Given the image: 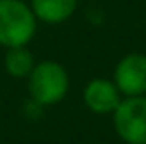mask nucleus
Returning <instances> with one entry per match:
<instances>
[{
    "mask_svg": "<svg viewBox=\"0 0 146 144\" xmlns=\"http://www.w3.org/2000/svg\"><path fill=\"white\" fill-rule=\"evenodd\" d=\"M26 79L30 101L40 107L57 105L69 93V73L59 61L46 59L36 63Z\"/></svg>",
    "mask_w": 146,
    "mask_h": 144,
    "instance_id": "1",
    "label": "nucleus"
},
{
    "mask_svg": "<svg viewBox=\"0 0 146 144\" xmlns=\"http://www.w3.org/2000/svg\"><path fill=\"white\" fill-rule=\"evenodd\" d=\"M38 30V18L24 0H0V46H28Z\"/></svg>",
    "mask_w": 146,
    "mask_h": 144,
    "instance_id": "2",
    "label": "nucleus"
},
{
    "mask_svg": "<svg viewBox=\"0 0 146 144\" xmlns=\"http://www.w3.org/2000/svg\"><path fill=\"white\" fill-rule=\"evenodd\" d=\"M117 136L126 144H146V95L124 97L113 111Z\"/></svg>",
    "mask_w": 146,
    "mask_h": 144,
    "instance_id": "3",
    "label": "nucleus"
},
{
    "mask_svg": "<svg viewBox=\"0 0 146 144\" xmlns=\"http://www.w3.org/2000/svg\"><path fill=\"white\" fill-rule=\"evenodd\" d=\"M113 83L122 97L146 95V55L132 51L126 53L113 71Z\"/></svg>",
    "mask_w": 146,
    "mask_h": 144,
    "instance_id": "4",
    "label": "nucleus"
},
{
    "mask_svg": "<svg viewBox=\"0 0 146 144\" xmlns=\"http://www.w3.org/2000/svg\"><path fill=\"white\" fill-rule=\"evenodd\" d=\"M121 91L113 83V79L95 77L83 89V103L95 115H113V111L121 103Z\"/></svg>",
    "mask_w": 146,
    "mask_h": 144,
    "instance_id": "5",
    "label": "nucleus"
},
{
    "mask_svg": "<svg viewBox=\"0 0 146 144\" xmlns=\"http://www.w3.org/2000/svg\"><path fill=\"white\" fill-rule=\"evenodd\" d=\"M79 0H30V8L38 22L44 24H63L77 10Z\"/></svg>",
    "mask_w": 146,
    "mask_h": 144,
    "instance_id": "6",
    "label": "nucleus"
},
{
    "mask_svg": "<svg viewBox=\"0 0 146 144\" xmlns=\"http://www.w3.org/2000/svg\"><path fill=\"white\" fill-rule=\"evenodd\" d=\"M34 65H36V59L28 46L8 48L4 53V69L14 79H26L34 69Z\"/></svg>",
    "mask_w": 146,
    "mask_h": 144,
    "instance_id": "7",
    "label": "nucleus"
}]
</instances>
